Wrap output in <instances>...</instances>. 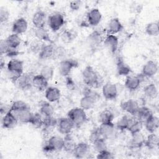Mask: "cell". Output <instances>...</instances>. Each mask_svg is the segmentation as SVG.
<instances>
[{"label": "cell", "mask_w": 159, "mask_h": 159, "mask_svg": "<svg viewBox=\"0 0 159 159\" xmlns=\"http://www.w3.org/2000/svg\"><path fill=\"white\" fill-rule=\"evenodd\" d=\"M48 81L40 74L35 75L32 79V85L39 91H43L48 88Z\"/></svg>", "instance_id": "484cf974"}, {"label": "cell", "mask_w": 159, "mask_h": 159, "mask_svg": "<svg viewBox=\"0 0 159 159\" xmlns=\"http://www.w3.org/2000/svg\"><path fill=\"white\" fill-rule=\"evenodd\" d=\"M81 74L83 81L86 86L91 88H98L101 86L102 80L91 66H86Z\"/></svg>", "instance_id": "6da1fadb"}, {"label": "cell", "mask_w": 159, "mask_h": 159, "mask_svg": "<svg viewBox=\"0 0 159 159\" xmlns=\"http://www.w3.org/2000/svg\"><path fill=\"white\" fill-rule=\"evenodd\" d=\"M134 119V118H132L128 115H124L122 116L116 122V128L120 131L127 130Z\"/></svg>", "instance_id": "f1b7e54d"}, {"label": "cell", "mask_w": 159, "mask_h": 159, "mask_svg": "<svg viewBox=\"0 0 159 159\" xmlns=\"http://www.w3.org/2000/svg\"><path fill=\"white\" fill-rule=\"evenodd\" d=\"M10 110V107H7L5 104H2V102L0 104V111H1V114H6L7 112H9Z\"/></svg>", "instance_id": "680465c9"}, {"label": "cell", "mask_w": 159, "mask_h": 159, "mask_svg": "<svg viewBox=\"0 0 159 159\" xmlns=\"http://www.w3.org/2000/svg\"><path fill=\"white\" fill-rule=\"evenodd\" d=\"M7 69L9 79L16 83L23 74L24 62L18 59H12L7 63Z\"/></svg>", "instance_id": "7a4b0ae2"}, {"label": "cell", "mask_w": 159, "mask_h": 159, "mask_svg": "<svg viewBox=\"0 0 159 159\" xmlns=\"http://www.w3.org/2000/svg\"><path fill=\"white\" fill-rule=\"evenodd\" d=\"M57 126L60 133L64 135L70 134L72 129L75 127L74 124L68 117L59 118Z\"/></svg>", "instance_id": "9c48e42d"}, {"label": "cell", "mask_w": 159, "mask_h": 159, "mask_svg": "<svg viewBox=\"0 0 159 159\" xmlns=\"http://www.w3.org/2000/svg\"><path fill=\"white\" fill-rule=\"evenodd\" d=\"M139 103L134 99H128L120 104L121 109L132 116H135L139 108Z\"/></svg>", "instance_id": "8fae6325"}, {"label": "cell", "mask_w": 159, "mask_h": 159, "mask_svg": "<svg viewBox=\"0 0 159 159\" xmlns=\"http://www.w3.org/2000/svg\"><path fill=\"white\" fill-rule=\"evenodd\" d=\"M158 137L155 133H150L147 138L145 139L144 145L149 149H154L158 145Z\"/></svg>", "instance_id": "d590c367"}, {"label": "cell", "mask_w": 159, "mask_h": 159, "mask_svg": "<svg viewBox=\"0 0 159 159\" xmlns=\"http://www.w3.org/2000/svg\"><path fill=\"white\" fill-rule=\"evenodd\" d=\"M143 93L145 96L150 99H155L158 96V89L153 83L145 86L143 88Z\"/></svg>", "instance_id": "e575fe53"}, {"label": "cell", "mask_w": 159, "mask_h": 159, "mask_svg": "<svg viewBox=\"0 0 159 159\" xmlns=\"http://www.w3.org/2000/svg\"><path fill=\"white\" fill-rule=\"evenodd\" d=\"M96 158L98 159H109V158H113L114 155L111 152H109L107 149L99 152L96 156Z\"/></svg>", "instance_id": "f5cc1de1"}, {"label": "cell", "mask_w": 159, "mask_h": 159, "mask_svg": "<svg viewBox=\"0 0 159 159\" xmlns=\"http://www.w3.org/2000/svg\"><path fill=\"white\" fill-rule=\"evenodd\" d=\"M67 117L73 122L75 126L80 127L87 121V116L81 107H74L67 113Z\"/></svg>", "instance_id": "3957f363"}, {"label": "cell", "mask_w": 159, "mask_h": 159, "mask_svg": "<svg viewBox=\"0 0 159 159\" xmlns=\"http://www.w3.org/2000/svg\"><path fill=\"white\" fill-rule=\"evenodd\" d=\"M20 53V52L17 50V49H14V48H11L8 50V52L6 53V55L8 57H15L16 56H17Z\"/></svg>", "instance_id": "6f0895ef"}, {"label": "cell", "mask_w": 159, "mask_h": 159, "mask_svg": "<svg viewBox=\"0 0 159 159\" xmlns=\"http://www.w3.org/2000/svg\"><path fill=\"white\" fill-rule=\"evenodd\" d=\"M47 22L50 29L53 32H57L65 23L64 16L60 12H54L48 16Z\"/></svg>", "instance_id": "5b68a950"}, {"label": "cell", "mask_w": 159, "mask_h": 159, "mask_svg": "<svg viewBox=\"0 0 159 159\" xmlns=\"http://www.w3.org/2000/svg\"><path fill=\"white\" fill-rule=\"evenodd\" d=\"M99 129L102 137L104 138L106 140L111 139L115 134V125L112 122L101 124Z\"/></svg>", "instance_id": "9a60e30c"}, {"label": "cell", "mask_w": 159, "mask_h": 159, "mask_svg": "<svg viewBox=\"0 0 159 159\" xmlns=\"http://www.w3.org/2000/svg\"><path fill=\"white\" fill-rule=\"evenodd\" d=\"M76 146V143L70 134L65 135L63 138V149L68 153L73 154L74 150Z\"/></svg>", "instance_id": "d4e9b609"}, {"label": "cell", "mask_w": 159, "mask_h": 159, "mask_svg": "<svg viewBox=\"0 0 159 159\" xmlns=\"http://www.w3.org/2000/svg\"><path fill=\"white\" fill-rule=\"evenodd\" d=\"M10 49V47L7 45L6 40H1L0 42V53L1 55L2 56L4 54L6 55L8 50Z\"/></svg>", "instance_id": "11a10c76"}, {"label": "cell", "mask_w": 159, "mask_h": 159, "mask_svg": "<svg viewBox=\"0 0 159 159\" xmlns=\"http://www.w3.org/2000/svg\"><path fill=\"white\" fill-rule=\"evenodd\" d=\"M10 14L9 11L5 8V7H1L0 8V22L1 24L6 22L9 19Z\"/></svg>", "instance_id": "816d5d0a"}, {"label": "cell", "mask_w": 159, "mask_h": 159, "mask_svg": "<svg viewBox=\"0 0 159 159\" xmlns=\"http://www.w3.org/2000/svg\"><path fill=\"white\" fill-rule=\"evenodd\" d=\"M143 122L137 119V118H134L127 130L130 132L131 135L140 132L143 127Z\"/></svg>", "instance_id": "60d3db41"}, {"label": "cell", "mask_w": 159, "mask_h": 159, "mask_svg": "<svg viewBox=\"0 0 159 159\" xmlns=\"http://www.w3.org/2000/svg\"><path fill=\"white\" fill-rule=\"evenodd\" d=\"M101 137H102V135L100 132L99 127H95L91 131L89 136V140L91 143H93L94 141Z\"/></svg>", "instance_id": "f907efd6"}, {"label": "cell", "mask_w": 159, "mask_h": 159, "mask_svg": "<svg viewBox=\"0 0 159 159\" xmlns=\"http://www.w3.org/2000/svg\"><path fill=\"white\" fill-rule=\"evenodd\" d=\"M6 41L11 48L17 49L21 43V39L18 34L12 33L6 39Z\"/></svg>", "instance_id": "836d02e7"}, {"label": "cell", "mask_w": 159, "mask_h": 159, "mask_svg": "<svg viewBox=\"0 0 159 159\" xmlns=\"http://www.w3.org/2000/svg\"><path fill=\"white\" fill-rule=\"evenodd\" d=\"M123 25L117 17L112 18L108 22L107 26V34L115 35L122 30Z\"/></svg>", "instance_id": "2e32d148"}, {"label": "cell", "mask_w": 159, "mask_h": 159, "mask_svg": "<svg viewBox=\"0 0 159 159\" xmlns=\"http://www.w3.org/2000/svg\"><path fill=\"white\" fill-rule=\"evenodd\" d=\"M63 147V138L60 136H52L43 144L42 150L46 153H52L53 152L60 151Z\"/></svg>", "instance_id": "277c9868"}, {"label": "cell", "mask_w": 159, "mask_h": 159, "mask_svg": "<svg viewBox=\"0 0 159 159\" xmlns=\"http://www.w3.org/2000/svg\"><path fill=\"white\" fill-rule=\"evenodd\" d=\"M152 114H153V113L148 107L146 106H142L139 107L135 116L137 119L144 122Z\"/></svg>", "instance_id": "8d00e7d4"}, {"label": "cell", "mask_w": 159, "mask_h": 159, "mask_svg": "<svg viewBox=\"0 0 159 159\" xmlns=\"http://www.w3.org/2000/svg\"><path fill=\"white\" fill-rule=\"evenodd\" d=\"M29 108H30V107L29 106V105L27 103H26L25 102H24L23 101L19 100V101H14L11 105L9 111L12 112H15L20 111L29 109Z\"/></svg>", "instance_id": "f35d334b"}, {"label": "cell", "mask_w": 159, "mask_h": 159, "mask_svg": "<svg viewBox=\"0 0 159 159\" xmlns=\"http://www.w3.org/2000/svg\"><path fill=\"white\" fill-rule=\"evenodd\" d=\"M146 33L150 36H158L159 34V26L158 22L148 23L145 27Z\"/></svg>", "instance_id": "ab89813d"}, {"label": "cell", "mask_w": 159, "mask_h": 159, "mask_svg": "<svg viewBox=\"0 0 159 159\" xmlns=\"http://www.w3.org/2000/svg\"><path fill=\"white\" fill-rule=\"evenodd\" d=\"M82 93L83 96H89L93 98H94L96 101L99 100L100 98V95L98 93H97L96 91L92 89L91 88L86 86L83 88Z\"/></svg>", "instance_id": "7dc6e473"}, {"label": "cell", "mask_w": 159, "mask_h": 159, "mask_svg": "<svg viewBox=\"0 0 159 159\" xmlns=\"http://www.w3.org/2000/svg\"><path fill=\"white\" fill-rule=\"evenodd\" d=\"M86 40L91 48L96 49L102 42V37L101 32L96 30L88 36Z\"/></svg>", "instance_id": "7c38bea8"}, {"label": "cell", "mask_w": 159, "mask_h": 159, "mask_svg": "<svg viewBox=\"0 0 159 159\" xmlns=\"http://www.w3.org/2000/svg\"><path fill=\"white\" fill-rule=\"evenodd\" d=\"M17 122L18 120L15 114L10 111L4 115L1 121L2 127L7 129H12L16 127Z\"/></svg>", "instance_id": "4fadbf2b"}, {"label": "cell", "mask_w": 159, "mask_h": 159, "mask_svg": "<svg viewBox=\"0 0 159 159\" xmlns=\"http://www.w3.org/2000/svg\"><path fill=\"white\" fill-rule=\"evenodd\" d=\"M43 45H44V43L43 42H42L41 40L37 39L33 40L30 43L29 48L32 53H35V54L39 53Z\"/></svg>", "instance_id": "bcb514c9"}, {"label": "cell", "mask_w": 159, "mask_h": 159, "mask_svg": "<svg viewBox=\"0 0 159 159\" xmlns=\"http://www.w3.org/2000/svg\"><path fill=\"white\" fill-rule=\"evenodd\" d=\"M34 35L36 38L41 41H45L49 43L53 44V41L51 39L48 31L44 28H35L34 30Z\"/></svg>", "instance_id": "4dcf8cb0"}, {"label": "cell", "mask_w": 159, "mask_h": 159, "mask_svg": "<svg viewBox=\"0 0 159 159\" xmlns=\"http://www.w3.org/2000/svg\"><path fill=\"white\" fill-rule=\"evenodd\" d=\"M141 82L137 76H131L128 75L126 76L125 81V88L130 91H135L140 86Z\"/></svg>", "instance_id": "4316f807"}, {"label": "cell", "mask_w": 159, "mask_h": 159, "mask_svg": "<svg viewBox=\"0 0 159 159\" xmlns=\"http://www.w3.org/2000/svg\"><path fill=\"white\" fill-rule=\"evenodd\" d=\"M34 76L31 73H23L16 82L17 87L23 91L30 89L33 86L32 79Z\"/></svg>", "instance_id": "52a82bcc"}, {"label": "cell", "mask_w": 159, "mask_h": 159, "mask_svg": "<svg viewBox=\"0 0 159 159\" xmlns=\"http://www.w3.org/2000/svg\"><path fill=\"white\" fill-rule=\"evenodd\" d=\"M13 113L15 114L18 121L22 123H29L33 114L30 111V108Z\"/></svg>", "instance_id": "f546056e"}, {"label": "cell", "mask_w": 159, "mask_h": 159, "mask_svg": "<svg viewBox=\"0 0 159 159\" xmlns=\"http://www.w3.org/2000/svg\"><path fill=\"white\" fill-rule=\"evenodd\" d=\"M158 71V65L157 63L153 61H148L142 67V73L144 75L148 78L153 77Z\"/></svg>", "instance_id": "d6986e66"}, {"label": "cell", "mask_w": 159, "mask_h": 159, "mask_svg": "<svg viewBox=\"0 0 159 159\" xmlns=\"http://www.w3.org/2000/svg\"><path fill=\"white\" fill-rule=\"evenodd\" d=\"M66 55L65 48L62 46H58L55 47L53 58L61 59Z\"/></svg>", "instance_id": "c3c4849f"}, {"label": "cell", "mask_w": 159, "mask_h": 159, "mask_svg": "<svg viewBox=\"0 0 159 159\" xmlns=\"http://www.w3.org/2000/svg\"><path fill=\"white\" fill-rule=\"evenodd\" d=\"M92 144H93L94 150L98 153L107 149L106 139L103 137H101L96 140L92 143Z\"/></svg>", "instance_id": "b9f144b4"}, {"label": "cell", "mask_w": 159, "mask_h": 159, "mask_svg": "<svg viewBox=\"0 0 159 159\" xmlns=\"http://www.w3.org/2000/svg\"><path fill=\"white\" fill-rule=\"evenodd\" d=\"M78 66V62L75 59H65L60 62L59 64V73L63 76H68L70 74L73 68Z\"/></svg>", "instance_id": "8992f818"}, {"label": "cell", "mask_w": 159, "mask_h": 159, "mask_svg": "<svg viewBox=\"0 0 159 159\" xmlns=\"http://www.w3.org/2000/svg\"><path fill=\"white\" fill-rule=\"evenodd\" d=\"M28 27V23L24 17H19L12 24V31L14 34H21L24 33Z\"/></svg>", "instance_id": "e0dca14e"}, {"label": "cell", "mask_w": 159, "mask_h": 159, "mask_svg": "<svg viewBox=\"0 0 159 159\" xmlns=\"http://www.w3.org/2000/svg\"><path fill=\"white\" fill-rule=\"evenodd\" d=\"M144 124L146 130L149 133H155L159 127V121L157 116L152 114L145 121Z\"/></svg>", "instance_id": "7402d4cb"}, {"label": "cell", "mask_w": 159, "mask_h": 159, "mask_svg": "<svg viewBox=\"0 0 159 159\" xmlns=\"http://www.w3.org/2000/svg\"><path fill=\"white\" fill-rule=\"evenodd\" d=\"M58 119L54 117L53 116L43 117V126L46 129H51L55 127L57 125Z\"/></svg>", "instance_id": "f6af8a7d"}, {"label": "cell", "mask_w": 159, "mask_h": 159, "mask_svg": "<svg viewBox=\"0 0 159 159\" xmlns=\"http://www.w3.org/2000/svg\"><path fill=\"white\" fill-rule=\"evenodd\" d=\"M87 21L89 25L96 26L101 20L102 15L98 8L91 9L87 14Z\"/></svg>", "instance_id": "5bb4252c"}, {"label": "cell", "mask_w": 159, "mask_h": 159, "mask_svg": "<svg viewBox=\"0 0 159 159\" xmlns=\"http://www.w3.org/2000/svg\"><path fill=\"white\" fill-rule=\"evenodd\" d=\"M32 23L35 28L44 27L46 22V14L42 10L37 11L33 15Z\"/></svg>", "instance_id": "44dd1931"}, {"label": "cell", "mask_w": 159, "mask_h": 159, "mask_svg": "<svg viewBox=\"0 0 159 159\" xmlns=\"http://www.w3.org/2000/svg\"><path fill=\"white\" fill-rule=\"evenodd\" d=\"M45 96L46 99L50 102L58 101L61 98V92L56 87L50 86L45 89Z\"/></svg>", "instance_id": "ffe728a7"}, {"label": "cell", "mask_w": 159, "mask_h": 159, "mask_svg": "<svg viewBox=\"0 0 159 159\" xmlns=\"http://www.w3.org/2000/svg\"><path fill=\"white\" fill-rule=\"evenodd\" d=\"M43 117H42V115L40 112L33 113L29 124L35 128H40L43 126Z\"/></svg>", "instance_id": "7bdbcfd3"}, {"label": "cell", "mask_w": 159, "mask_h": 159, "mask_svg": "<svg viewBox=\"0 0 159 159\" xmlns=\"http://www.w3.org/2000/svg\"><path fill=\"white\" fill-rule=\"evenodd\" d=\"M54 44H44L40 53H39V57L41 60H48L53 58L54 50H55Z\"/></svg>", "instance_id": "603a6c76"}, {"label": "cell", "mask_w": 159, "mask_h": 159, "mask_svg": "<svg viewBox=\"0 0 159 159\" xmlns=\"http://www.w3.org/2000/svg\"><path fill=\"white\" fill-rule=\"evenodd\" d=\"M40 113L43 116H51L54 114V108L50 102L42 101L40 104Z\"/></svg>", "instance_id": "d6a6232c"}, {"label": "cell", "mask_w": 159, "mask_h": 159, "mask_svg": "<svg viewBox=\"0 0 159 159\" xmlns=\"http://www.w3.org/2000/svg\"><path fill=\"white\" fill-rule=\"evenodd\" d=\"M60 38L63 43H68L73 40V39H74V36L71 32L68 30H65L61 34Z\"/></svg>", "instance_id": "681fc988"}, {"label": "cell", "mask_w": 159, "mask_h": 159, "mask_svg": "<svg viewBox=\"0 0 159 159\" xmlns=\"http://www.w3.org/2000/svg\"><path fill=\"white\" fill-rule=\"evenodd\" d=\"M96 101H97L94 98L91 96H83L80 101V107L84 110L91 109L94 106Z\"/></svg>", "instance_id": "1f68e13d"}, {"label": "cell", "mask_w": 159, "mask_h": 159, "mask_svg": "<svg viewBox=\"0 0 159 159\" xmlns=\"http://www.w3.org/2000/svg\"><path fill=\"white\" fill-rule=\"evenodd\" d=\"M104 44L111 53H115L118 48L119 39L115 35L107 34L104 40Z\"/></svg>", "instance_id": "ac0fdd59"}, {"label": "cell", "mask_w": 159, "mask_h": 159, "mask_svg": "<svg viewBox=\"0 0 159 159\" xmlns=\"http://www.w3.org/2000/svg\"><path fill=\"white\" fill-rule=\"evenodd\" d=\"M117 71L119 75L127 76L132 72V69L122 58H119L117 62Z\"/></svg>", "instance_id": "83f0119b"}, {"label": "cell", "mask_w": 159, "mask_h": 159, "mask_svg": "<svg viewBox=\"0 0 159 159\" xmlns=\"http://www.w3.org/2000/svg\"><path fill=\"white\" fill-rule=\"evenodd\" d=\"M90 146L86 142H80L76 144L73 155L76 158H83L89 155Z\"/></svg>", "instance_id": "30bf717a"}, {"label": "cell", "mask_w": 159, "mask_h": 159, "mask_svg": "<svg viewBox=\"0 0 159 159\" xmlns=\"http://www.w3.org/2000/svg\"><path fill=\"white\" fill-rule=\"evenodd\" d=\"M65 84L67 89L70 91H74L76 88V85L74 80L70 76H66Z\"/></svg>", "instance_id": "db71d44e"}, {"label": "cell", "mask_w": 159, "mask_h": 159, "mask_svg": "<svg viewBox=\"0 0 159 159\" xmlns=\"http://www.w3.org/2000/svg\"><path fill=\"white\" fill-rule=\"evenodd\" d=\"M82 5V1L80 0L76 1H72L70 2V8L71 11H76L79 10Z\"/></svg>", "instance_id": "9f6ffc18"}, {"label": "cell", "mask_w": 159, "mask_h": 159, "mask_svg": "<svg viewBox=\"0 0 159 159\" xmlns=\"http://www.w3.org/2000/svg\"><path fill=\"white\" fill-rule=\"evenodd\" d=\"M145 142V137L140 132L132 135V139L130 142V147L132 148H139L142 147Z\"/></svg>", "instance_id": "cb8c5ba5"}, {"label": "cell", "mask_w": 159, "mask_h": 159, "mask_svg": "<svg viewBox=\"0 0 159 159\" xmlns=\"http://www.w3.org/2000/svg\"><path fill=\"white\" fill-rule=\"evenodd\" d=\"M114 119V115L112 111L109 109L102 111L99 116V120L101 124L112 122Z\"/></svg>", "instance_id": "74e56055"}, {"label": "cell", "mask_w": 159, "mask_h": 159, "mask_svg": "<svg viewBox=\"0 0 159 159\" xmlns=\"http://www.w3.org/2000/svg\"><path fill=\"white\" fill-rule=\"evenodd\" d=\"M40 74L45 78L47 80L50 81L52 79L54 74V70L53 67L48 65L43 66L40 70Z\"/></svg>", "instance_id": "ee69618b"}, {"label": "cell", "mask_w": 159, "mask_h": 159, "mask_svg": "<svg viewBox=\"0 0 159 159\" xmlns=\"http://www.w3.org/2000/svg\"><path fill=\"white\" fill-rule=\"evenodd\" d=\"M102 93L104 98L106 100H114L118 94L117 88L114 83L107 82L103 85L102 88Z\"/></svg>", "instance_id": "ba28073f"}]
</instances>
